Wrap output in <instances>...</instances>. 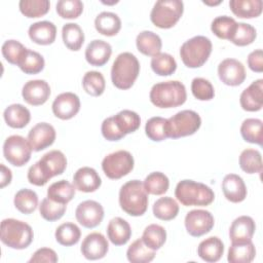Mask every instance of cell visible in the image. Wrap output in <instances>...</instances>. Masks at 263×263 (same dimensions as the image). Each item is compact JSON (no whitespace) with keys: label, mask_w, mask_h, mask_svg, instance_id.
Returning a JSON list of instances; mask_svg holds the SVG:
<instances>
[{"label":"cell","mask_w":263,"mask_h":263,"mask_svg":"<svg viewBox=\"0 0 263 263\" xmlns=\"http://www.w3.org/2000/svg\"><path fill=\"white\" fill-rule=\"evenodd\" d=\"M239 103L245 111L257 112L263 107V79L253 81L239 97Z\"/></svg>","instance_id":"obj_19"},{"label":"cell","mask_w":263,"mask_h":263,"mask_svg":"<svg viewBox=\"0 0 263 263\" xmlns=\"http://www.w3.org/2000/svg\"><path fill=\"white\" fill-rule=\"evenodd\" d=\"M240 135L246 142L262 146V120L258 118H247L240 125Z\"/></svg>","instance_id":"obj_37"},{"label":"cell","mask_w":263,"mask_h":263,"mask_svg":"<svg viewBox=\"0 0 263 263\" xmlns=\"http://www.w3.org/2000/svg\"><path fill=\"white\" fill-rule=\"evenodd\" d=\"M45 66L44 58L37 51L27 49L26 53L24 54L23 59L21 60L18 64V68L25 73V74H38L40 73Z\"/></svg>","instance_id":"obj_44"},{"label":"cell","mask_w":263,"mask_h":263,"mask_svg":"<svg viewBox=\"0 0 263 263\" xmlns=\"http://www.w3.org/2000/svg\"><path fill=\"white\" fill-rule=\"evenodd\" d=\"M37 164L49 181L52 177L62 175L67 167V158L65 154L60 150H51L45 153L38 161Z\"/></svg>","instance_id":"obj_18"},{"label":"cell","mask_w":263,"mask_h":263,"mask_svg":"<svg viewBox=\"0 0 263 263\" xmlns=\"http://www.w3.org/2000/svg\"><path fill=\"white\" fill-rule=\"evenodd\" d=\"M183 11L184 3L180 0H159L153 5L150 20L160 29H170L178 23Z\"/></svg>","instance_id":"obj_7"},{"label":"cell","mask_w":263,"mask_h":263,"mask_svg":"<svg viewBox=\"0 0 263 263\" xmlns=\"http://www.w3.org/2000/svg\"><path fill=\"white\" fill-rule=\"evenodd\" d=\"M201 125V118L193 110H182L167 119V136L179 139L195 134Z\"/></svg>","instance_id":"obj_8"},{"label":"cell","mask_w":263,"mask_h":263,"mask_svg":"<svg viewBox=\"0 0 263 263\" xmlns=\"http://www.w3.org/2000/svg\"><path fill=\"white\" fill-rule=\"evenodd\" d=\"M52 113L62 120L73 118L80 110V100L74 92H62L52 102Z\"/></svg>","instance_id":"obj_14"},{"label":"cell","mask_w":263,"mask_h":263,"mask_svg":"<svg viewBox=\"0 0 263 263\" xmlns=\"http://www.w3.org/2000/svg\"><path fill=\"white\" fill-rule=\"evenodd\" d=\"M32 147L28 141L22 136L12 135L4 141L3 155L5 159L13 166H23L29 162L32 154Z\"/></svg>","instance_id":"obj_10"},{"label":"cell","mask_w":263,"mask_h":263,"mask_svg":"<svg viewBox=\"0 0 263 263\" xmlns=\"http://www.w3.org/2000/svg\"><path fill=\"white\" fill-rule=\"evenodd\" d=\"M143 185L147 193L153 195H162L168 190L170 180L163 173L153 172L145 178Z\"/></svg>","instance_id":"obj_42"},{"label":"cell","mask_w":263,"mask_h":263,"mask_svg":"<svg viewBox=\"0 0 263 263\" xmlns=\"http://www.w3.org/2000/svg\"><path fill=\"white\" fill-rule=\"evenodd\" d=\"M13 203L18 212L25 215H29L35 212L38 206V195L35 191L24 188L15 193Z\"/></svg>","instance_id":"obj_35"},{"label":"cell","mask_w":263,"mask_h":263,"mask_svg":"<svg viewBox=\"0 0 263 263\" xmlns=\"http://www.w3.org/2000/svg\"><path fill=\"white\" fill-rule=\"evenodd\" d=\"M134 165V157L126 150H118L110 153L102 161V170L111 180H118L128 175L133 171Z\"/></svg>","instance_id":"obj_9"},{"label":"cell","mask_w":263,"mask_h":263,"mask_svg":"<svg viewBox=\"0 0 263 263\" xmlns=\"http://www.w3.org/2000/svg\"><path fill=\"white\" fill-rule=\"evenodd\" d=\"M256 37L257 31L252 25L247 23H237L229 41L237 46H247L252 44Z\"/></svg>","instance_id":"obj_49"},{"label":"cell","mask_w":263,"mask_h":263,"mask_svg":"<svg viewBox=\"0 0 263 263\" xmlns=\"http://www.w3.org/2000/svg\"><path fill=\"white\" fill-rule=\"evenodd\" d=\"M150 65L153 72L159 76H170L174 74L177 69L176 60L166 52H159L152 57Z\"/></svg>","instance_id":"obj_41"},{"label":"cell","mask_w":263,"mask_h":263,"mask_svg":"<svg viewBox=\"0 0 263 263\" xmlns=\"http://www.w3.org/2000/svg\"><path fill=\"white\" fill-rule=\"evenodd\" d=\"M112 54L111 45L104 40L95 39L88 43L85 48V60L86 62L96 67L104 66Z\"/></svg>","instance_id":"obj_22"},{"label":"cell","mask_w":263,"mask_h":263,"mask_svg":"<svg viewBox=\"0 0 263 263\" xmlns=\"http://www.w3.org/2000/svg\"><path fill=\"white\" fill-rule=\"evenodd\" d=\"M54 237L61 246L71 247L79 241L81 237V231L76 224L72 222H66L61 224L55 229Z\"/></svg>","instance_id":"obj_36"},{"label":"cell","mask_w":263,"mask_h":263,"mask_svg":"<svg viewBox=\"0 0 263 263\" xmlns=\"http://www.w3.org/2000/svg\"><path fill=\"white\" fill-rule=\"evenodd\" d=\"M175 196L185 206H206L215 199V193L208 185L193 180L180 181Z\"/></svg>","instance_id":"obj_3"},{"label":"cell","mask_w":263,"mask_h":263,"mask_svg":"<svg viewBox=\"0 0 263 263\" xmlns=\"http://www.w3.org/2000/svg\"><path fill=\"white\" fill-rule=\"evenodd\" d=\"M215 224L211 212L206 210H192L185 217V228L193 237H199L209 233Z\"/></svg>","instance_id":"obj_11"},{"label":"cell","mask_w":263,"mask_h":263,"mask_svg":"<svg viewBox=\"0 0 263 263\" xmlns=\"http://www.w3.org/2000/svg\"><path fill=\"white\" fill-rule=\"evenodd\" d=\"M82 87L86 93L92 97L103 95L106 87V81L101 72L88 71L82 78Z\"/></svg>","instance_id":"obj_46"},{"label":"cell","mask_w":263,"mask_h":263,"mask_svg":"<svg viewBox=\"0 0 263 263\" xmlns=\"http://www.w3.org/2000/svg\"><path fill=\"white\" fill-rule=\"evenodd\" d=\"M149 99L151 103L158 108H175L186 102V87L178 80L159 82L151 87Z\"/></svg>","instance_id":"obj_2"},{"label":"cell","mask_w":263,"mask_h":263,"mask_svg":"<svg viewBox=\"0 0 263 263\" xmlns=\"http://www.w3.org/2000/svg\"><path fill=\"white\" fill-rule=\"evenodd\" d=\"M145 133L146 136L154 141V142H161L168 138L167 136V119L154 116L147 120L145 125Z\"/></svg>","instance_id":"obj_45"},{"label":"cell","mask_w":263,"mask_h":263,"mask_svg":"<svg viewBox=\"0 0 263 263\" xmlns=\"http://www.w3.org/2000/svg\"><path fill=\"white\" fill-rule=\"evenodd\" d=\"M33 238L34 232L28 223L13 218L2 220L1 241L8 248L24 250L32 243Z\"/></svg>","instance_id":"obj_5"},{"label":"cell","mask_w":263,"mask_h":263,"mask_svg":"<svg viewBox=\"0 0 263 263\" xmlns=\"http://www.w3.org/2000/svg\"><path fill=\"white\" fill-rule=\"evenodd\" d=\"M50 2L48 0H21L20 11L29 18L45 15L49 11Z\"/></svg>","instance_id":"obj_47"},{"label":"cell","mask_w":263,"mask_h":263,"mask_svg":"<svg viewBox=\"0 0 263 263\" xmlns=\"http://www.w3.org/2000/svg\"><path fill=\"white\" fill-rule=\"evenodd\" d=\"M28 48H26L20 41L17 40H6L1 47L2 54L4 59L12 65L18 66L21 60L23 59L24 54L26 53Z\"/></svg>","instance_id":"obj_51"},{"label":"cell","mask_w":263,"mask_h":263,"mask_svg":"<svg viewBox=\"0 0 263 263\" xmlns=\"http://www.w3.org/2000/svg\"><path fill=\"white\" fill-rule=\"evenodd\" d=\"M66 210H67V204L55 202L48 197L43 198L39 205L40 216L44 220L49 222L60 220L66 213Z\"/></svg>","instance_id":"obj_50"},{"label":"cell","mask_w":263,"mask_h":263,"mask_svg":"<svg viewBox=\"0 0 263 263\" xmlns=\"http://www.w3.org/2000/svg\"><path fill=\"white\" fill-rule=\"evenodd\" d=\"M59 258L57 253L50 249V248H41L38 249L30 258L29 262H49V263H55L58 262Z\"/></svg>","instance_id":"obj_55"},{"label":"cell","mask_w":263,"mask_h":263,"mask_svg":"<svg viewBox=\"0 0 263 263\" xmlns=\"http://www.w3.org/2000/svg\"><path fill=\"white\" fill-rule=\"evenodd\" d=\"M113 118L120 132L125 136L136 132L141 124L140 115L132 110H121Z\"/></svg>","instance_id":"obj_40"},{"label":"cell","mask_w":263,"mask_h":263,"mask_svg":"<svg viewBox=\"0 0 263 263\" xmlns=\"http://www.w3.org/2000/svg\"><path fill=\"white\" fill-rule=\"evenodd\" d=\"M248 66L249 68L257 73L263 71V52L262 49H256L248 55Z\"/></svg>","instance_id":"obj_56"},{"label":"cell","mask_w":263,"mask_h":263,"mask_svg":"<svg viewBox=\"0 0 263 263\" xmlns=\"http://www.w3.org/2000/svg\"><path fill=\"white\" fill-rule=\"evenodd\" d=\"M0 168H1V181H0V187L1 188H4L5 186L9 185L10 182H11V179H12V174H11V171L6 167L3 163L0 164Z\"/></svg>","instance_id":"obj_57"},{"label":"cell","mask_w":263,"mask_h":263,"mask_svg":"<svg viewBox=\"0 0 263 263\" xmlns=\"http://www.w3.org/2000/svg\"><path fill=\"white\" fill-rule=\"evenodd\" d=\"M136 45L138 50L148 57L158 54L162 47L161 38L152 31H142L136 38Z\"/></svg>","instance_id":"obj_29"},{"label":"cell","mask_w":263,"mask_h":263,"mask_svg":"<svg viewBox=\"0 0 263 263\" xmlns=\"http://www.w3.org/2000/svg\"><path fill=\"white\" fill-rule=\"evenodd\" d=\"M153 215L162 221H171L175 219L179 214L178 202L170 196L158 198L152 206Z\"/></svg>","instance_id":"obj_34"},{"label":"cell","mask_w":263,"mask_h":263,"mask_svg":"<svg viewBox=\"0 0 263 263\" xmlns=\"http://www.w3.org/2000/svg\"><path fill=\"white\" fill-rule=\"evenodd\" d=\"M191 91L199 101H210L215 97V89L212 83L204 78L196 77L191 82Z\"/></svg>","instance_id":"obj_53"},{"label":"cell","mask_w":263,"mask_h":263,"mask_svg":"<svg viewBox=\"0 0 263 263\" xmlns=\"http://www.w3.org/2000/svg\"><path fill=\"white\" fill-rule=\"evenodd\" d=\"M222 191L227 200L233 203L241 202L246 199L248 191L241 177L236 174H228L222 181Z\"/></svg>","instance_id":"obj_20"},{"label":"cell","mask_w":263,"mask_h":263,"mask_svg":"<svg viewBox=\"0 0 263 263\" xmlns=\"http://www.w3.org/2000/svg\"><path fill=\"white\" fill-rule=\"evenodd\" d=\"M229 7L238 17L253 18L262 13L263 2L261 0H230Z\"/></svg>","instance_id":"obj_30"},{"label":"cell","mask_w":263,"mask_h":263,"mask_svg":"<svg viewBox=\"0 0 263 263\" xmlns=\"http://www.w3.org/2000/svg\"><path fill=\"white\" fill-rule=\"evenodd\" d=\"M256 248L251 240L231 241L227 260L230 263H250L255 259Z\"/></svg>","instance_id":"obj_26"},{"label":"cell","mask_w":263,"mask_h":263,"mask_svg":"<svg viewBox=\"0 0 263 263\" xmlns=\"http://www.w3.org/2000/svg\"><path fill=\"white\" fill-rule=\"evenodd\" d=\"M95 28L104 36H115L121 29V21L116 13L103 11L97 15L95 20Z\"/></svg>","instance_id":"obj_31"},{"label":"cell","mask_w":263,"mask_h":263,"mask_svg":"<svg viewBox=\"0 0 263 263\" xmlns=\"http://www.w3.org/2000/svg\"><path fill=\"white\" fill-rule=\"evenodd\" d=\"M224 254V243L217 236H211L202 241L197 247V255L205 262L214 263L221 259Z\"/></svg>","instance_id":"obj_27"},{"label":"cell","mask_w":263,"mask_h":263,"mask_svg":"<svg viewBox=\"0 0 263 263\" xmlns=\"http://www.w3.org/2000/svg\"><path fill=\"white\" fill-rule=\"evenodd\" d=\"M211 40L201 35L194 36L185 41L180 48V57L188 68H199L205 64L212 53Z\"/></svg>","instance_id":"obj_6"},{"label":"cell","mask_w":263,"mask_h":263,"mask_svg":"<svg viewBox=\"0 0 263 263\" xmlns=\"http://www.w3.org/2000/svg\"><path fill=\"white\" fill-rule=\"evenodd\" d=\"M109 250L107 238L100 232H91L85 236L81 243V254L87 260L104 258Z\"/></svg>","instance_id":"obj_16"},{"label":"cell","mask_w":263,"mask_h":263,"mask_svg":"<svg viewBox=\"0 0 263 263\" xmlns=\"http://www.w3.org/2000/svg\"><path fill=\"white\" fill-rule=\"evenodd\" d=\"M256 230V224L250 216H239L233 220L230 229L229 237L231 241L251 240Z\"/></svg>","instance_id":"obj_25"},{"label":"cell","mask_w":263,"mask_h":263,"mask_svg":"<svg viewBox=\"0 0 263 263\" xmlns=\"http://www.w3.org/2000/svg\"><path fill=\"white\" fill-rule=\"evenodd\" d=\"M75 186L67 180H60L52 183L47 189V197L51 200L67 204L75 196Z\"/></svg>","instance_id":"obj_32"},{"label":"cell","mask_w":263,"mask_h":263,"mask_svg":"<svg viewBox=\"0 0 263 263\" xmlns=\"http://www.w3.org/2000/svg\"><path fill=\"white\" fill-rule=\"evenodd\" d=\"M73 184L77 190L89 193L95 192L101 187L102 180L95 168L82 166L74 173Z\"/></svg>","instance_id":"obj_21"},{"label":"cell","mask_w":263,"mask_h":263,"mask_svg":"<svg viewBox=\"0 0 263 263\" xmlns=\"http://www.w3.org/2000/svg\"><path fill=\"white\" fill-rule=\"evenodd\" d=\"M218 76L228 86L240 85L246 79V69L241 62L235 59H225L218 65Z\"/></svg>","instance_id":"obj_13"},{"label":"cell","mask_w":263,"mask_h":263,"mask_svg":"<svg viewBox=\"0 0 263 263\" xmlns=\"http://www.w3.org/2000/svg\"><path fill=\"white\" fill-rule=\"evenodd\" d=\"M6 124L12 128H23L31 120V113L22 104H11L3 112Z\"/></svg>","instance_id":"obj_28"},{"label":"cell","mask_w":263,"mask_h":263,"mask_svg":"<svg viewBox=\"0 0 263 263\" xmlns=\"http://www.w3.org/2000/svg\"><path fill=\"white\" fill-rule=\"evenodd\" d=\"M101 132L103 137L107 141H112V142L119 141L125 137V135H123L118 128V126L116 125L113 116H110L104 119L101 125Z\"/></svg>","instance_id":"obj_54"},{"label":"cell","mask_w":263,"mask_h":263,"mask_svg":"<svg viewBox=\"0 0 263 263\" xmlns=\"http://www.w3.org/2000/svg\"><path fill=\"white\" fill-rule=\"evenodd\" d=\"M58 14L63 18L73 20L80 16L83 11V3L80 0H60L55 5Z\"/></svg>","instance_id":"obj_52"},{"label":"cell","mask_w":263,"mask_h":263,"mask_svg":"<svg viewBox=\"0 0 263 263\" xmlns=\"http://www.w3.org/2000/svg\"><path fill=\"white\" fill-rule=\"evenodd\" d=\"M118 201L121 210L126 214L139 217L148 208V193L140 180H132L123 184L119 190Z\"/></svg>","instance_id":"obj_1"},{"label":"cell","mask_w":263,"mask_h":263,"mask_svg":"<svg viewBox=\"0 0 263 263\" xmlns=\"http://www.w3.org/2000/svg\"><path fill=\"white\" fill-rule=\"evenodd\" d=\"M76 220L85 228H95L104 219L103 205L96 200H84L80 202L75 211Z\"/></svg>","instance_id":"obj_12"},{"label":"cell","mask_w":263,"mask_h":263,"mask_svg":"<svg viewBox=\"0 0 263 263\" xmlns=\"http://www.w3.org/2000/svg\"><path fill=\"white\" fill-rule=\"evenodd\" d=\"M57 133L54 127L47 122H39L34 125L29 134L28 141L33 151H41L54 143Z\"/></svg>","instance_id":"obj_15"},{"label":"cell","mask_w":263,"mask_h":263,"mask_svg":"<svg viewBox=\"0 0 263 263\" xmlns=\"http://www.w3.org/2000/svg\"><path fill=\"white\" fill-rule=\"evenodd\" d=\"M140 73V63L132 52H121L115 59L111 68V80L119 89L130 88Z\"/></svg>","instance_id":"obj_4"},{"label":"cell","mask_w":263,"mask_h":263,"mask_svg":"<svg viewBox=\"0 0 263 263\" xmlns=\"http://www.w3.org/2000/svg\"><path fill=\"white\" fill-rule=\"evenodd\" d=\"M50 86L42 79L29 80L22 89V96L26 103L32 106H40L46 103L50 97Z\"/></svg>","instance_id":"obj_17"},{"label":"cell","mask_w":263,"mask_h":263,"mask_svg":"<svg viewBox=\"0 0 263 263\" xmlns=\"http://www.w3.org/2000/svg\"><path fill=\"white\" fill-rule=\"evenodd\" d=\"M126 257L132 263H148L154 259L155 251L149 249L142 238H138L128 247Z\"/></svg>","instance_id":"obj_39"},{"label":"cell","mask_w":263,"mask_h":263,"mask_svg":"<svg viewBox=\"0 0 263 263\" xmlns=\"http://www.w3.org/2000/svg\"><path fill=\"white\" fill-rule=\"evenodd\" d=\"M141 238L149 249L157 251L166 240V231L161 225L150 224L144 229Z\"/></svg>","instance_id":"obj_38"},{"label":"cell","mask_w":263,"mask_h":263,"mask_svg":"<svg viewBox=\"0 0 263 263\" xmlns=\"http://www.w3.org/2000/svg\"><path fill=\"white\" fill-rule=\"evenodd\" d=\"M62 38L68 49L78 51L83 45L84 33L78 24L68 23L62 28Z\"/></svg>","instance_id":"obj_33"},{"label":"cell","mask_w":263,"mask_h":263,"mask_svg":"<svg viewBox=\"0 0 263 263\" xmlns=\"http://www.w3.org/2000/svg\"><path fill=\"white\" fill-rule=\"evenodd\" d=\"M107 236L114 246H123L127 243L132 236L130 225L126 220L115 217L108 223Z\"/></svg>","instance_id":"obj_24"},{"label":"cell","mask_w":263,"mask_h":263,"mask_svg":"<svg viewBox=\"0 0 263 263\" xmlns=\"http://www.w3.org/2000/svg\"><path fill=\"white\" fill-rule=\"evenodd\" d=\"M236 24L237 23L233 17L228 15H220L213 20L211 24V30L218 38L230 40Z\"/></svg>","instance_id":"obj_48"},{"label":"cell","mask_w":263,"mask_h":263,"mask_svg":"<svg viewBox=\"0 0 263 263\" xmlns=\"http://www.w3.org/2000/svg\"><path fill=\"white\" fill-rule=\"evenodd\" d=\"M28 34L30 39L39 45L52 44L57 36V27L49 21H40L29 27Z\"/></svg>","instance_id":"obj_23"},{"label":"cell","mask_w":263,"mask_h":263,"mask_svg":"<svg viewBox=\"0 0 263 263\" xmlns=\"http://www.w3.org/2000/svg\"><path fill=\"white\" fill-rule=\"evenodd\" d=\"M239 166L247 174L262 172V156L256 149H245L239 155Z\"/></svg>","instance_id":"obj_43"}]
</instances>
